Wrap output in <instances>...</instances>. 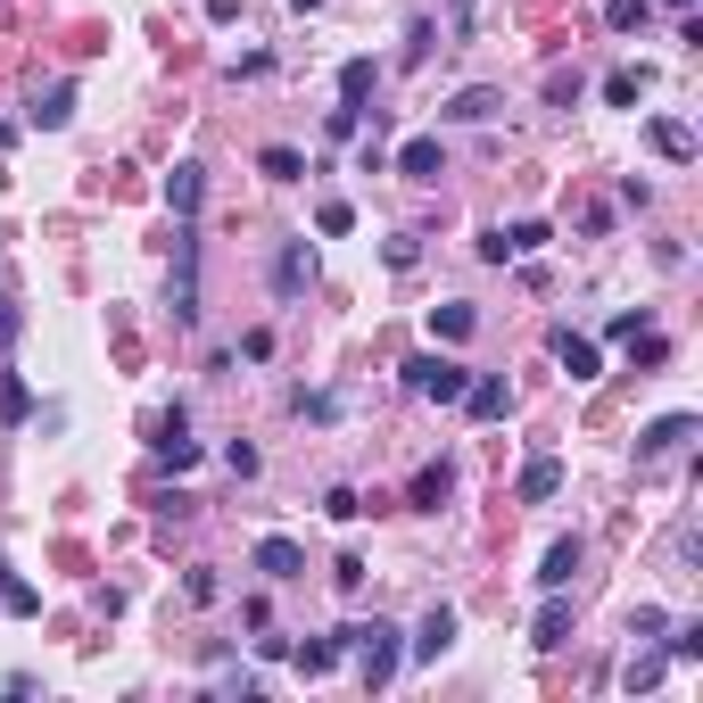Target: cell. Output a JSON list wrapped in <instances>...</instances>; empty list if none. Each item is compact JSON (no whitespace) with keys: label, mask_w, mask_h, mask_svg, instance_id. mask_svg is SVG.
<instances>
[{"label":"cell","mask_w":703,"mask_h":703,"mask_svg":"<svg viewBox=\"0 0 703 703\" xmlns=\"http://www.w3.org/2000/svg\"><path fill=\"white\" fill-rule=\"evenodd\" d=\"M257 174H265V183H307V158H298V149H257Z\"/></svg>","instance_id":"cell-20"},{"label":"cell","mask_w":703,"mask_h":703,"mask_svg":"<svg viewBox=\"0 0 703 703\" xmlns=\"http://www.w3.org/2000/svg\"><path fill=\"white\" fill-rule=\"evenodd\" d=\"M579 563H588V546H579V538H555V546H546V563H538V588H572Z\"/></svg>","instance_id":"cell-14"},{"label":"cell","mask_w":703,"mask_h":703,"mask_svg":"<svg viewBox=\"0 0 703 703\" xmlns=\"http://www.w3.org/2000/svg\"><path fill=\"white\" fill-rule=\"evenodd\" d=\"M323 514H332V521H356V514H365V497H356V488H323Z\"/></svg>","instance_id":"cell-35"},{"label":"cell","mask_w":703,"mask_h":703,"mask_svg":"<svg viewBox=\"0 0 703 703\" xmlns=\"http://www.w3.org/2000/svg\"><path fill=\"white\" fill-rule=\"evenodd\" d=\"M447 497H456V463H423L414 488H406V505H414V514H439Z\"/></svg>","instance_id":"cell-12"},{"label":"cell","mask_w":703,"mask_h":703,"mask_svg":"<svg viewBox=\"0 0 703 703\" xmlns=\"http://www.w3.org/2000/svg\"><path fill=\"white\" fill-rule=\"evenodd\" d=\"M356 125H365V108H348V100H339V108L323 116V132H332V141H356Z\"/></svg>","instance_id":"cell-34"},{"label":"cell","mask_w":703,"mask_h":703,"mask_svg":"<svg viewBox=\"0 0 703 703\" xmlns=\"http://www.w3.org/2000/svg\"><path fill=\"white\" fill-rule=\"evenodd\" d=\"M646 141H654V149H662L670 166H687V158H695V132H687V125H679V116H654V125H646Z\"/></svg>","instance_id":"cell-18"},{"label":"cell","mask_w":703,"mask_h":703,"mask_svg":"<svg viewBox=\"0 0 703 703\" xmlns=\"http://www.w3.org/2000/svg\"><path fill=\"white\" fill-rule=\"evenodd\" d=\"M332 588H339V596H365V555H339V563H332Z\"/></svg>","instance_id":"cell-31"},{"label":"cell","mask_w":703,"mask_h":703,"mask_svg":"<svg viewBox=\"0 0 703 703\" xmlns=\"http://www.w3.org/2000/svg\"><path fill=\"white\" fill-rule=\"evenodd\" d=\"M241 18V0H207V25H232Z\"/></svg>","instance_id":"cell-39"},{"label":"cell","mask_w":703,"mask_h":703,"mask_svg":"<svg viewBox=\"0 0 703 703\" xmlns=\"http://www.w3.org/2000/svg\"><path fill=\"white\" fill-rule=\"evenodd\" d=\"M223 463H232V481H257V447H249V439L223 447Z\"/></svg>","instance_id":"cell-36"},{"label":"cell","mask_w":703,"mask_h":703,"mask_svg":"<svg viewBox=\"0 0 703 703\" xmlns=\"http://www.w3.org/2000/svg\"><path fill=\"white\" fill-rule=\"evenodd\" d=\"M315 290V249L307 241H281L274 249V298H307Z\"/></svg>","instance_id":"cell-4"},{"label":"cell","mask_w":703,"mask_h":703,"mask_svg":"<svg viewBox=\"0 0 703 703\" xmlns=\"http://www.w3.org/2000/svg\"><path fill=\"white\" fill-rule=\"evenodd\" d=\"M463 381H472V365H456V356H406V389L414 397H430V406H456L463 397Z\"/></svg>","instance_id":"cell-1"},{"label":"cell","mask_w":703,"mask_h":703,"mask_svg":"<svg viewBox=\"0 0 703 703\" xmlns=\"http://www.w3.org/2000/svg\"><path fill=\"white\" fill-rule=\"evenodd\" d=\"M687 439H695V414H662V423H646V430H637V456H679V447Z\"/></svg>","instance_id":"cell-9"},{"label":"cell","mask_w":703,"mask_h":703,"mask_svg":"<svg viewBox=\"0 0 703 703\" xmlns=\"http://www.w3.org/2000/svg\"><path fill=\"white\" fill-rule=\"evenodd\" d=\"M389 166L406 174V183H439V174H447V149H439V132H414V141L397 149Z\"/></svg>","instance_id":"cell-6"},{"label":"cell","mask_w":703,"mask_h":703,"mask_svg":"<svg viewBox=\"0 0 703 703\" xmlns=\"http://www.w3.org/2000/svg\"><path fill=\"white\" fill-rule=\"evenodd\" d=\"M472 332H481V307H472V298H439V307H430V339L456 348V339H472Z\"/></svg>","instance_id":"cell-11"},{"label":"cell","mask_w":703,"mask_h":703,"mask_svg":"<svg viewBox=\"0 0 703 703\" xmlns=\"http://www.w3.org/2000/svg\"><path fill=\"white\" fill-rule=\"evenodd\" d=\"M530 646H572V596L563 588H546V604H538V621H530Z\"/></svg>","instance_id":"cell-8"},{"label":"cell","mask_w":703,"mask_h":703,"mask_svg":"<svg viewBox=\"0 0 703 703\" xmlns=\"http://www.w3.org/2000/svg\"><path fill=\"white\" fill-rule=\"evenodd\" d=\"M365 92H372V58H348V67H339V100L365 108Z\"/></svg>","instance_id":"cell-24"},{"label":"cell","mask_w":703,"mask_h":703,"mask_svg":"<svg viewBox=\"0 0 703 703\" xmlns=\"http://www.w3.org/2000/svg\"><path fill=\"white\" fill-rule=\"evenodd\" d=\"M447 646H456V604H430L423 630H414V646H406V662H439Z\"/></svg>","instance_id":"cell-7"},{"label":"cell","mask_w":703,"mask_h":703,"mask_svg":"<svg viewBox=\"0 0 703 703\" xmlns=\"http://www.w3.org/2000/svg\"><path fill=\"white\" fill-rule=\"evenodd\" d=\"M662 630H670V612H662V604H637V612H630V637H637V646H654Z\"/></svg>","instance_id":"cell-28"},{"label":"cell","mask_w":703,"mask_h":703,"mask_svg":"<svg viewBox=\"0 0 703 703\" xmlns=\"http://www.w3.org/2000/svg\"><path fill=\"white\" fill-rule=\"evenodd\" d=\"M183 596H191V604H216V572H207V563H199V572L183 579Z\"/></svg>","instance_id":"cell-37"},{"label":"cell","mask_w":703,"mask_h":703,"mask_svg":"<svg viewBox=\"0 0 703 703\" xmlns=\"http://www.w3.org/2000/svg\"><path fill=\"white\" fill-rule=\"evenodd\" d=\"M290 406H298V414H307V423H332V414H339V397H323V389H298Z\"/></svg>","instance_id":"cell-33"},{"label":"cell","mask_w":703,"mask_h":703,"mask_svg":"<svg viewBox=\"0 0 703 703\" xmlns=\"http://www.w3.org/2000/svg\"><path fill=\"white\" fill-rule=\"evenodd\" d=\"M149 447H158V463H166V472H191V463H199V439H191V414H183V406H166L158 423H149Z\"/></svg>","instance_id":"cell-2"},{"label":"cell","mask_w":703,"mask_h":703,"mask_svg":"<svg viewBox=\"0 0 703 703\" xmlns=\"http://www.w3.org/2000/svg\"><path fill=\"white\" fill-rule=\"evenodd\" d=\"M290 9H323V0H290Z\"/></svg>","instance_id":"cell-41"},{"label":"cell","mask_w":703,"mask_h":703,"mask_svg":"<svg viewBox=\"0 0 703 703\" xmlns=\"http://www.w3.org/2000/svg\"><path fill=\"white\" fill-rule=\"evenodd\" d=\"M25 332V315H18V298H0V348H9V339Z\"/></svg>","instance_id":"cell-38"},{"label":"cell","mask_w":703,"mask_h":703,"mask_svg":"<svg viewBox=\"0 0 703 703\" xmlns=\"http://www.w3.org/2000/svg\"><path fill=\"white\" fill-rule=\"evenodd\" d=\"M348 223H356V207H348V199H323V207H315V232H323V241H339Z\"/></svg>","instance_id":"cell-29"},{"label":"cell","mask_w":703,"mask_h":703,"mask_svg":"<svg viewBox=\"0 0 703 703\" xmlns=\"http://www.w3.org/2000/svg\"><path fill=\"white\" fill-rule=\"evenodd\" d=\"M505 108V92H488V83H472V92L447 100V125H488V116Z\"/></svg>","instance_id":"cell-17"},{"label":"cell","mask_w":703,"mask_h":703,"mask_svg":"<svg viewBox=\"0 0 703 703\" xmlns=\"http://www.w3.org/2000/svg\"><path fill=\"white\" fill-rule=\"evenodd\" d=\"M249 563H257V572L265 579H274V588H290V579H307V555H298V538H257V555H249Z\"/></svg>","instance_id":"cell-5"},{"label":"cell","mask_w":703,"mask_h":703,"mask_svg":"<svg viewBox=\"0 0 703 703\" xmlns=\"http://www.w3.org/2000/svg\"><path fill=\"white\" fill-rule=\"evenodd\" d=\"M555 365L572 372V381H604V348L579 339V332H555Z\"/></svg>","instance_id":"cell-10"},{"label":"cell","mask_w":703,"mask_h":703,"mask_svg":"<svg viewBox=\"0 0 703 703\" xmlns=\"http://www.w3.org/2000/svg\"><path fill=\"white\" fill-rule=\"evenodd\" d=\"M25 125H42V132H67V125H74V83H50V92H34Z\"/></svg>","instance_id":"cell-13"},{"label":"cell","mask_w":703,"mask_h":703,"mask_svg":"<svg viewBox=\"0 0 703 703\" xmlns=\"http://www.w3.org/2000/svg\"><path fill=\"white\" fill-rule=\"evenodd\" d=\"M662 637H670V646H662L670 662H695V654H703V630H695V621H687V630H662Z\"/></svg>","instance_id":"cell-32"},{"label":"cell","mask_w":703,"mask_h":703,"mask_svg":"<svg viewBox=\"0 0 703 703\" xmlns=\"http://www.w3.org/2000/svg\"><path fill=\"white\" fill-rule=\"evenodd\" d=\"M662 670H670V654H630V670H621V687H630V695H654V687H662Z\"/></svg>","instance_id":"cell-19"},{"label":"cell","mask_w":703,"mask_h":703,"mask_svg":"<svg viewBox=\"0 0 703 703\" xmlns=\"http://www.w3.org/2000/svg\"><path fill=\"white\" fill-rule=\"evenodd\" d=\"M199 199H207V166H174V174H166V207H174V223L199 216Z\"/></svg>","instance_id":"cell-15"},{"label":"cell","mask_w":703,"mask_h":703,"mask_svg":"<svg viewBox=\"0 0 703 703\" xmlns=\"http://www.w3.org/2000/svg\"><path fill=\"white\" fill-rule=\"evenodd\" d=\"M456 406L472 414V423H505V414H514V381H505V372H472Z\"/></svg>","instance_id":"cell-3"},{"label":"cell","mask_w":703,"mask_h":703,"mask_svg":"<svg viewBox=\"0 0 703 703\" xmlns=\"http://www.w3.org/2000/svg\"><path fill=\"white\" fill-rule=\"evenodd\" d=\"M25 414H34V389L9 372V381H0V423H25Z\"/></svg>","instance_id":"cell-25"},{"label":"cell","mask_w":703,"mask_h":703,"mask_svg":"<svg viewBox=\"0 0 703 703\" xmlns=\"http://www.w3.org/2000/svg\"><path fill=\"white\" fill-rule=\"evenodd\" d=\"M555 488H563V463L555 456H530V463H521V481H514V497L521 505H546Z\"/></svg>","instance_id":"cell-16"},{"label":"cell","mask_w":703,"mask_h":703,"mask_svg":"<svg viewBox=\"0 0 703 703\" xmlns=\"http://www.w3.org/2000/svg\"><path fill=\"white\" fill-rule=\"evenodd\" d=\"M298 670H307V679L339 670V637H307V646H298Z\"/></svg>","instance_id":"cell-22"},{"label":"cell","mask_w":703,"mask_h":703,"mask_svg":"<svg viewBox=\"0 0 703 703\" xmlns=\"http://www.w3.org/2000/svg\"><path fill=\"white\" fill-rule=\"evenodd\" d=\"M0 604L9 612H42V596L25 588V579H9V555H0Z\"/></svg>","instance_id":"cell-27"},{"label":"cell","mask_w":703,"mask_h":703,"mask_svg":"<svg viewBox=\"0 0 703 703\" xmlns=\"http://www.w3.org/2000/svg\"><path fill=\"white\" fill-rule=\"evenodd\" d=\"M662 9H679V18H687V9H695V0H662Z\"/></svg>","instance_id":"cell-40"},{"label":"cell","mask_w":703,"mask_h":703,"mask_svg":"<svg viewBox=\"0 0 703 703\" xmlns=\"http://www.w3.org/2000/svg\"><path fill=\"white\" fill-rule=\"evenodd\" d=\"M555 241V232H546V223H514V232H505V257H538V249Z\"/></svg>","instance_id":"cell-26"},{"label":"cell","mask_w":703,"mask_h":703,"mask_svg":"<svg viewBox=\"0 0 703 703\" xmlns=\"http://www.w3.org/2000/svg\"><path fill=\"white\" fill-rule=\"evenodd\" d=\"M646 18H654L646 0H604V25H612V34H646Z\"/></svg>","instance_id":"cell-23"},{"label":"cell","mask_w":703,"mask_h":703,"mask_svg":"<svg viewBox=\"0 0 703 703\" xmlns=\"http://www.w3.org/2000/svg\"><path fill=\"white\" fill-rule=\"evenodd\" d=\"M604 100H612V108H637V100H646V67H612L604 74Z\"/></svg>","instance_id":"cell-21"},{"label":"cell","mask_w":703,"mask_h":703,"mask_svg":"<svg viewBox=\"0 0 703 703\" xmlns=\"http://www.w3.org/2000/svg\"><path fill=\"white\" fill-rule=\"evenodd\" d=\"M430 50H439V25H430V18H414V34H406V67H423Z\"/></svg>","instance_id":"cell-30"}]
</instances>
